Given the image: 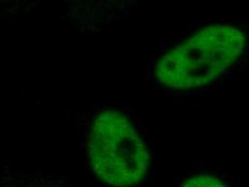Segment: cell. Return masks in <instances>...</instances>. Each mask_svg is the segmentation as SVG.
<instances>
[{
	"mask_svg": "<svg viewBox=\"0 0 249 187\" xmlns=\"http://www.w3.org/2000/svg\"><path fill=\"white\" fill-rule=\"evenodd\" d=\"M18 0H0V12H13L18 7Z\"/></svg>",
	"mask_w": 249,
	"mask_h": 187,
	"instance_id": "cell-4",
	"label": "cell"
},
{
	"mask_svg": "<svg viewBox=\"0 0 249 187\" xmlns=\"http://www.w3.org/2000/svg\"><path fill=\"white\" fill-rule=\"evenodd\" d=\"M181 187H227L224 182L209 175L194 176L187 180Z\"/></svg>",
	"mask_w": 249,
	"mask_h": 187,
	"instance_id": "cell-3",
	"label": "cell"
},
{
	"mask_svg": "<svg viewBox=\"0 0 249 187\" xmlns=\"http://www.w3.org/2000/svg\"><path fill=\"white\" fill-rule=\"evenodd\" d=\"M87 147L92 170L112 186L138 184L149 165L141 137L132 123L116 110L103 111L93 119Z\"/></svg>",
	"mask_w": 249,
	"mask_h": 187,
	"instance_id": "cell-2",
	"label": "cell"
},
{
	"mask_svg": "<svg viewBox=\"0 0 249 187\" xmlns=\"http://www.w3.org/2000/svg\"><path fill=\"white\" fill-rule=\"evenodd\" d=\"M245 35L231 25H212L165 53L155 68L160 84L169 90L199 88L217 80L241 58Z\"/></svg>",
	"mask_w": 249,
	"mask_h": 187,
	"instance_id": "cell-1",
	"label": "cell"
}]
</instances>
